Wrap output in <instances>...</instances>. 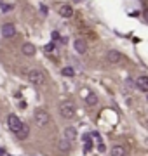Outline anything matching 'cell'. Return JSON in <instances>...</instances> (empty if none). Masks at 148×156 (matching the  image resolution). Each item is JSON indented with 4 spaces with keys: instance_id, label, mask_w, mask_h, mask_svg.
<instances>
[{
    "instance_id": "cell-12",
    "label": "cell",
    "mask_w": 148,
    "mask_h": 156,
    "mask_svg": "<svg viewBox=\"0 0 148 156\" xmlns=\"http://www.w3.org/2000/svg\"><path fill=\"white\" fill-rule=\"evenodd\" d=\"M28 134H30L28 125H21V128L16 132V137H17L19 140H23V139H26V137H28Z\"/></svg>"
},
{
    "instance_id": "cell-5",
    "label": "cell",
    "mask_w": 148,
    "mask_h": 156,
    "mask_svg": "<svg viewBox=\"0 0 148 156\" xmlns=\"http://www.w3.org/2000/svg\"><path fill=\"white\" fill-rule=\"evenodd\" d=\"M122 59H124V56L120 54L119 50H108L106 52V61L110 64H119V62H122Z\"/></svg>"
},
{
    "instance_id": "cell-7",
    "label": "cell",
    "mask_w": 148,
    "mask_h": 156,
    "mask_svg": "<svg viewBox=\"0 0 148 156\" xmlns=\"http://www.w3.org/2000/svg\"><path fill=\"white\" fill-rule=\"evenodd\" d=\"M63 137L68 140L70 144H73L75 140H77V130H75L73 127H66V128H65V134H63Z\"/></svg>"
},
{
    "instance_id": "cell-6",
    "label": "cell",
    "mask_w": 148,
    "mask_h": 156,
    "mask_svg": "<svg viewBox=\"0 0 148 156\" xmlns=\"http://www.w3.org/2000/svg\"><path fill=\"white\" fill-rule=\"evenodd\" d=\"M2 37L4 38H14L16 37V26L12 23H6L2 26Z\"/></svg>"
},
{
    "instance_id": "cell-4",
    "label": "cell",
    "mask_w": 148,
    "mask_h": 156,
    "mask_svg": "<svg viewBox=\"0 0 148 156\" xmlns=\"http://www.w3.org/2000/svg\"><path fill=\"white\" fill-rule=\"evenodd\" d=\"M21 125H23V123H21V120H19L16 115H9V116H7V127H9V130H11V132H14V134H16L17 130L21 128Z\"/></svg>"
},
{
    "instance_id": "cell-13",
    "label": "cell",
    "mask_w": 148,
    "mask_h": 156,
    "mask_svg": "<svg viewBox=\"0 0 148 156\" xmlns=\"http://www.w3.org/2000/svg\"><path fill=\"white\" fill-rule=\"evenodd\" d=\"M57 147H59V151H61V153H70V149H72V144H70L68 140H66L65 137H63V139L59 140Z\"/></svg>"
},
{
    "instance_id": "cell-20",
    "label": "cell",
    "mask_w": 148,
    "mask_h": 156,
    "mask_svg": "<svg viewBox=\"0 0 148 156\" xmlns=\"http://www.w3.org/2000/svg\"><path fill=\"white\" fill-rule=\"evenodd\" d=\"M132 83H134V82L129 78V80H127V83H125V85H127V89H132Z\"/></svg>"
},
{
    "instance_id": "cell-14",
    "label": "cell",
    "mask_w": 148,
    "mask_h": 156,
    "mask_svg": "<svg viewBox=\"0 0 148 156\" xmlns=\"http://www.w3.org/2000/svg\"><path fill=\"white\" fill-rule=\"evenodd\" d=\"M35 50H37V49H35L33 44H24L23 45V54H24V56H33Z\"/></svg>"
},
{
    "instance_id": "cell-11",
    "label": "cell",
    "mask_w": 148,
    "mask_h": 156,
    "mask_svg": "<svg viewBox=\"0 0 148 156\" xmlns=\"http://www.w3.org/2000/svg\"><path fill=\"white\" fill-rule=\"evenodd\" d=\"M112 156H127V149H125L124 146L117 144L112 147Z\"/></svg>"
},
{
    "instance_id": "cell-22",
    "label": "cell",
    "mask_w": 148,
    "mask_h": 156,
    "mask_svg": "<svg viewBox=\"0 0 148 156\" xmlns=\"http://www.w3.org/2000/svg\"><path fill=\"white\" fill-rule=\"evenodd\" d=\"M0 154H4V149H0Z\"/></svg>"
},
{
    "instance_id": "cell-16",
    "label": "cell",
    "mask_w": 148,
    "mask_h": 156,
    "mask_svg": "<svg viewBox=\"0 0 148 156\" xmlns=\"http://www.w3.org/2000/svg\"><path fill=\"white\" fill-rule=\"evenodd\" d=\"M84 140H86V144H84V153H89L92 149V142H91V135H84Z\"/></svg>"
},
{
    "instance_id": "cell-19",
    "label": "cell",
    "mask_w": 148,
    "mask_h": 156,
    "mask_svg": "<svg viewBox=\"0 0 148 156\" xmlns=\"http://www.w3.org/2000/svg\"><path fill=\"white\" fill-rule=\"evenodd\" d=\"M0 9H2L4 12H7V11H11L12 9V5L11 4H0Z\"/></svg>"
},
{
    "instance_id": "cell-21",
    "label": "cell",
    "mask_w": 148,
    "mask_h": 156,
    "mask_svg": "<svg viewBox=\"0 0 148 156\" xmlns=\"http://www.w3.org/2000/svg\"><path fill=\"white\" fill-rule=\"evenodd\" d=\"M19 108H23V109H24V108H26V102H24V101H21V102H19Z\"/></svg>"
},
{
    "instance_id": "cell-15",
    "label": "cell",
    "mask_w": 148,
    "mask_h": 156,
    "mask_svg": "<svg viewBox=\"0 0 148 156\" xmlns=\"http://www.w3.org/2000/svg\"><path fill=\"white\" fill-rule=\"evenodd\" d=\"M86 104H87V106H96V104H98V97H96V94H89V95H87Z\"/></svg>"
},
{
    "instance_id": "cell-17",
    "label": "cell",
    "mask_w": 148,
    "mask_h": 156,
    "mask_svg": "<svg viewBox=\"0 0 148 156\" xmlns=\"http://www.w3.org/2000/svg\"><path fill=\"white\" fill-rule=\"evenodd\" d=\"M61 73H63V76H73V75H75V69L68 66V68H63Z\"/></svg>"
},
{
    "instance_id": "cell-8",
    "label": "cell",
    "mask_w": 148,
    "mask_h": 156,
    "mask_svg": "<svg viewBox=\"0 0 148 156\" xmlns=\"http://www.w3.org/2000/svg\"><path fill=\"white\" fill-rule=\"evenodd\" d=\"M57 12H59V16L65 17V19H70V17L73 16V9H72L68 4H63V5H59Z\"/></svg>"
},
{
    "instance_id": "cell-9",
    "label": "cell",
    "mask_w": 148,
    "mask_h": 156,
    "mask_svg": "<svg viewBox=\"0 0 148 156\" xmlns=\"http://www.w3.org/2000/svg\"><path fill=\"white\" fill-rule=\"evenodd\" d=\"M73 47H75V50H77L79 54H86V52H87V42H86V40H82V38L75 40Z\"/></svg>"
},
{
    "instance_id": "cell-10",
    "label": "cell",
    "mask_w": 148,
    "mask_h": 156,
    "mask_svg": "<svg viewBox=\"0 0 148 156\" xmlns=\"http://www.w3.org/2000/svg\"><path fill=\"white\" fill-rule=\"evenodd\" d=\"M136 87L141 92H148V76H145V75H141V76H138L136 80Z\"/></svg>"
},
{
    "instance_id": "cell-1",
    "label": "cell",
    "mask_w": 148,
    "mask_h": 156,
    "mask_svg": "<svg viewBox=\"0 0 148 156\" xmlns=\"http://www.w3.org/2000/svg\"><path fill=\"white\" fill-rule=\"evenodd\" d=\"M75 113H77V108H75L73 101H61L59 102V115L65 120H73Z\"/></svg>"
},
{
    "instance_id": "cell-18",
    "label": "cell",
    "mask_w": 148,
    "mask_h": 156,
    "mask_svg": "<svg viewBox=\"0 0 148 156\" xmlns=\"http://www.w3.org/2000/svg\"><path fill=\"white\" fill-rule=\"evenodd\" d=\"M54 49H56V44H54V42H51V44H47L46 47H44V50H46V52H52Z\"/></svg>"
},
{
    "instance_id": "cell-3",
    "label": "cell",
    "mask_w": 148,
    "mask_h": 156,
    "mask_svg": "<svg viewBox=\"0 0 148 156\" xmlns=\"http://www.w3.org/2000/svg\"><path fill=\"white\" fill-rule=\"evenodd\" d=\"M49 113L44 109V108H40V109H37L35 111V116H33V120H35V123H37V127H40V128H44L49 123Z\"/></svg>"
},
{
    "instance_id": "cell-2",
    "label": "cell",
    "mask_w": 148,
    "mask_h": 156,
    "mask_svg": "<svg viewBox=\"0 0 148 156\" xmlns=\"http://www.w3.org/2000/svg\"><path fill=\"white\" fill-rule=\"evenodd\" d=\"M28 82L31 85H35V87H40V85L46 83V75H44V71L42 69H37V68H33V69H30L28 71Z\"/></svg>"
}]
</instances>
